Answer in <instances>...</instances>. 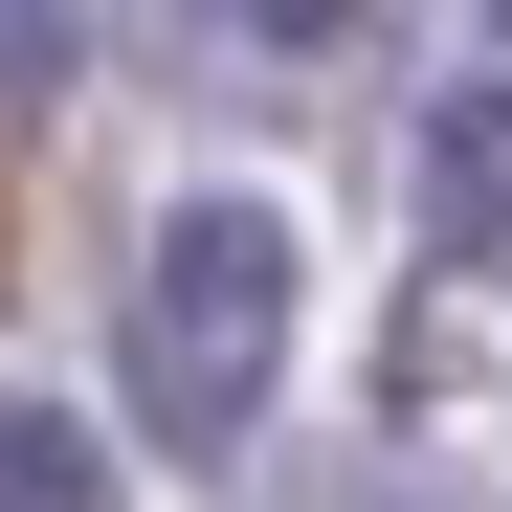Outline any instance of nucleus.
Returning a JSON list of instances; mask_svg holds the SVG:
<instances>
[{
  "label": "nucleus",
  "instance_id": "f257e3e1",
  "mask_svg": "<svg viewBox=\"0 0 512 512\" xmlns=\"http://www.w3.org/2000/svg\"><path fill=\"white\" fill-rule=\"evenodd\" d=\"M268 357H290V223L268 201H179L134 245V423L156 446H245Z\"/></svg>",
  "mask_w": 512,
  "mask_h": 512
},
{
  "label": "nucleus",
  "instance_id": "f03ea898",
  "mask_svg": "<svg viewBox=\"0 0 512 512\" xmlns=\"http://www.w3.org/2000/svg\"><path fill=\"white\" fill-rule=\"evenodd\" d=\"M423 245L468 290H512V90H446L423 112Z\"/></svg>",
  "mask_w": 512,
  "mask_h": 512
},
{
  "label": "nucleus",
  "instance_id": "7ed1b4c3",
  "mask_svg": "<svg viewBox=\"0 0 512 512\" xmlns=\"http://www.w3.org/2000/svg\"><path fill=\"white\" fill-rule=\"evenodd\" d=\"M0 512H112V446L45 423V401H0Z\"/></svg>",
  "mask_w": 512,
  "mask_h": 512
},
{
  "label": "nucleus",
  "instance_id": "20e7f679",
  "mask_svg": "<svg viewBox=\"0 0 512 512\" xmlns=\"http://www.w3.org/2000/svg\"><path fill=\"white\" fill-rule=\"evenodd\" d=\"M67 45H90V0H0V90H67Z\"/></svg>",
  "mask_w": 512,
  "mask_h": 512
},
{
  "label": "nucleus",
  "instance_id": "39448f33",
  "mask_svg": "<svg viewBox=\"0 0 512 512\" xmlns=\"http://www.w3.org/2000/svg\"><path fill=\"white\" fill-rule=\"evenodd\" d=\"M201 23H245V45H334L357 0H201Z\"/></svg>",
  "mask_w": 512,
  "mask_h": 512
}]
</instances>
